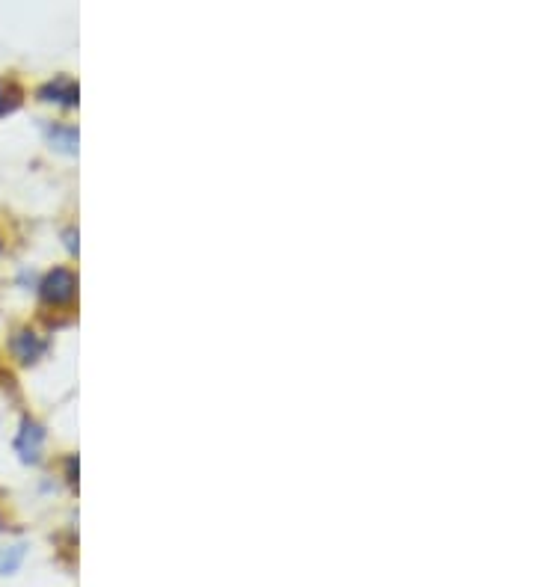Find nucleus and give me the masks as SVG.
Masks as SVG:
<instances>
[{"mask_svg": "<svg viewBox=\"0 0 534 587\" xmlns=\"http://www.w3.org/2000/svg\"><path fill=\"white\" fill-rule=\"evenodd\" d=\"M42 303L48 306H72L78 297V276L69 267H54L45 273L42 285H39Z\"/></svg>", "mask_w": 534, "mask_h": 587, "instance_id": "nucleus-1", "label": "nucleus"}, {"mask_svg": "<svg viewBox=\"0 0 534 587\" xmlns=\"http://www.w3.org/2000/svg\"><path fill=\"white\" fill-rule=\"evenodd\" d=\"M42 445H45V427L33 419H21V430L15 436V451L24 463H36L42 457Z\"/></svg>", "mask_w": 534, "mask_h": 587, "instance_id": "nucleus-2", "label": "nucleus"}, {"mask_svg": "<svg viewBox=\"0 0 534 587\" xmlns=\"http://www.w3.org/2000/svg\"><path fill=\"white\" fill-rule=\"evenodd\" d=\"M48 350V341L42 336H36L33 330H18L12 336V353L21 365H33L42 359V353Z\"/></svg>", "mask_w": 534, "mask_h": 587, "instance_id": "nucleus-3", "label": "nucleus"}, {"mask_svg": "<svg viewBox=\"0 0 534 587\" xmlns=\"http://www.w3.org/2000/svg\"><path fill=\"white\" fill-rule=\"evenodd\" d=\"M39 98L48 104H63V107H75L78 104V84L72 78H54L45 86H39Z\"/></svg>", "mask_w": 534, "mask_h": 587, "instance_id": "nucleus-4", "label": "nucleus"}, {"mask_svg": "<svg viewBox=\"0 0 534 587\" xmlns=\"http://www.w3.org/2000/svg\"><path fill=\"white\" fill-rule=\"evenodd\" d=\"M45 134H48L51 149H57L63 155H75L78 152V128H72V125H48Z\"/></svg>", "mask_w": 534, "mask_h": 587, "instance_id": "nucleus-5", "label": "nucleus"}, {"mask_svg": "<svg viewBox=\"0 0 534 587\" xmlns=\"http://www.w3.org/2000/svg\"><path fill=\"white\" fill-rule=\"evenodd\" d=\"M24 561V543H15L9 549H0V576H9L21 567Z\"/></svg>", "mask_w": 534, "mask_h": 587, "instance_id": "nucleus-6", "label": "nucleus"}, {"mask_svg": "<svg viewBox=\"0 0 534 587\" xmlns=\"http://www.w3.org/2000/svg\"><path fill=\"white\" fill-rule=\"evenodd\" d=\"M21 104V89L15 84H3L0 81V116L12 113Z\"/></svg>", "mask_w": 534, "mask_h": 587, "instance_id": "nucleus-7", "label": "nucleus"}, {"mask_svg": "<svg viewBox=\"0 0 534 587\" xmlns=\"http://www.w3.org/2000/svg\"><path fill=\"white\" fill-rule=\"evenodd\" d=\"M66 469H69V481L75 484V481H78V472H75V469H78V460H75V457H69V460H66Z\"/></svg>", "mask_w": 534, "mask_h": 587, "instance_id": "nucleus-8", "label": "nucleus"}]
</instances>
